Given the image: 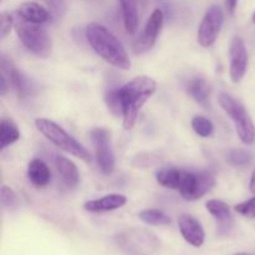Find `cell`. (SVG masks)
Instances as JSON below:
<instances>
[{"label": "cell", "instance_id": "2e32d148", "mask_svg": "<svg viewBox=\"0 0 255 255\" xmlns=\"http://www.w3.org/2000/svg\"><path fill=\"white\" fill-rule=\"evenodd\" d=\"M16 14L20 19L34 24H44L50 20V12L46 7L35 1H25L17 6Z\"/></svg>", "mask_w": 255, "mask_h": 255}, {"label": "cell", "instance_id": "e0dca14e", "mask_svg": "<svg viewBox=\"0 0 255 255\" xmlns=\"http://www.w3.org/2000/svg\"><path fill=\"white\" fill-rule=\"evenodd\" d=\"M54 163L60 177H61L62 182L69 188H75L80 181V174L79 171H77L76 164L72 161H70L69 158H66V157L60 156V154L55 156Z\"/></svg>", "mask_w": 255, "mask_h": 255}, {"label": "cell", "instance_id": "d6a6232c", "mask_svg": "<svg viewBox=\"0 0 255 255\" xmlns=\"http://www.w3.org/2000/svg\"><path fill=\"white\" fill-rule=\"evenodd\" d=\"M234 255H252V254H248V253H237V254H234Z\"/></svg>", "mask_w": 255, "mask_h": 255}, {"label": "cell", "instance_id": "cb8c5ba5", "mask_svg": "<svg viewBox=\"0 0 255 255\" xmlns=\"http://www.w3.org/2000/svg\"><path fill=\"white\" fill-rule=\"evenodd\" d=\"M192 128L199 137H211L214 132V125L204 116H194L192 119Z\"/></svg>", "mask_w": 255, "mask_h": 255}, {"label": "cell", "instance_id": "603a6c76", "mask_svg": "<svg viewBox=\"0 0 255 255\" xmlns=\"http://www.w3.org/2000/svg\"><path fill=\"white\" fill-rule=\"evenodd\" d=\"M138 218L141 219L143 223L154 227L169 226V224L172 223V219L168 214L164 213L161 209L156 208L143 209V211H141L138 213Z\"/></svg>", "mask_w": 255, "mask_h": 255}, {"label": "cell", "instance_id": "484cf974", "mask_svg": "<svg viewBox=\"0 0 255 255\" xmlns=\"http://www.w3.org/2000/svg\"><path fill=\"white\" fill-rule=\"evenodd\" d=\"M228 158L231 161V163L234 164V166H246V164H248L251 162L252 154L247 149L237 148L229 152Z\"/></svg>", "mask_w": 255, "mask_h": 255}, {"label": "cell", "instance_id": "5bb4252c", "mask_svg": "<svg viewBox=\"0 0 255 255\" xmlns=\"http://www.w3.org/2000/svg\"><path fill=\"white\" fill-rule=\"evenodd\" d=\"M126 196L120 193H111L107 194V196H104L102 198L87 201L84 204V209L90 212V213H107V212H112L122 208L124 206H126Z\"/></svg>", "mask_w": 255, "mask_h": 255}, {"label": "cell", "instance_id": "5b68a950", "mask_svg": "<svg viewBox=\"0 0 255 255\" xmlns=\"http://www.w3.org/2000/svg\"><path fill=\"white\" fill-rule=\"evenodd\" d=\"M219 105L229 119L234 122L237 134L244 144H252L255 141V125L247 112L246 107L239 104L229 94L219 95Z\"/></svg>", "mask_w": 255, "mask_h": 255}, {"label": "cell", "instance_id": "8992f818", "mask_svg": "<svg viewBox=\"0 0 255 255\" xmlns=\"http://www.w3.org/2000/svg\"><path fill=\"white\" fill-rule=\"evenodd\" d=\"M223 22L224 14L222 7L219 5H212L206 11L201 24H199L198 32H197L198 44L204 49L213 46L219 32H221Z\"/></svg>", "mask_w": 255, "mask_h": 255}, {"label": "cell", "instance_id": "d4e9b609", "mask_svg": "<svg viewBox=\"0 0 255 255\" xmlns=\"http://www.w3.org/2000/svg\"><path fill=\"white\" fill-rule=\"evenodd\" d=\"M105 102H106L107 107H109V110L112 114L116 115V116H120V115L122 116V102L121 97H120L119 87L109 90L105 94Z\"/></svg>", "mask_w": 255, "mask_h": 255}, {"label": "cell", "instance_id": "ac0fdd59", "mask_svg": "<svg viewBox=\"0 0 255 255\" xmlns=\"http://www.w3.org/2000/svg\"><path fill=\"white\" fill-rule=\"evenodd\" d=\"M27 177L35 187L44 188L51 181V172L42 159L34 158L27 164Z\"/></svg>", "mask_w": 255, "mask_h": 255}, {"label": "cell", "instance_id": "3957f363", "mask_svg": "<svg viewBox=\"0 0 255 255\" xmlns=\"http://www.w3.org/2000/svg\"><path fill=\"white\" fill-rule=\"evenodd\" d=\"M35 126L40 133L44 134L51 143L59 147L60 149L71 154V156L82 159L84 162H91L90 152L56 122L40 117V119L35 120Z\"/></svg>", "mask_w": 255, "mask_h": 255}, {"label": "cell", "instance_id": "7402d4cb", "mask_svg": "<svg viewBox=\"0 0 255 255\" xmlns=\"http://www.w3.org/2000/svg\"><path fill=\"white\" fill-rule=\"evenodd\" d=\"M187 90H188V94L191 95L194 101L203 105V106L208 105L209 96H211V87L203 79L197 77V79L191 80Z\"/></svg>", "mask_w": 255, "mask_h": 255}, {"label": "cell", "instance_id": "4fadbf2b", "mask_svg": "<svg viewBox=\"0 0 255 255\" xmlns=\"http://www.w3.org/2000/svg\"><path fill=\"white\" fill-rule=\"evenodd\" d=\"M207 211L217 222V232L219 236H227L231 233L234 226V219L228 204L219 199H209L206 203Z\"/></svg>", "mask_w": 255, "mask_h": 255}, {"label": "cell", "instance_id": "d6986e66", "mask_svg": "<svg viewBox=\"0 0 255 255\" xmlns=\"http://www.w3.org/2000/svg\"><path fill=\"white\" fill-rule=\"evenodd\" d=\"M187 171L176 168V167H166L159 169L156 173V179L162 187L179 191L186 178Z\"/></svg>", "mask_w": 255, "mask_h": 255}, {"label": "cell", "instance_id": "4dcf8cb0", "mask_svg": "<svg viewBox=\"0 0 255 255\" xmlns=\"http://www.w3.org/2000/svg\"><path fill=\"white\" fill-rule=\"evenodd\" d=\"M237 5H238V0H226V7L229 14H234Z\"/></svg>", "mask_w": 255, "mask_h": 255}, {"label": "cell", "instance_id": "44dd1931", "mask_svg": "<svg viewBox=\"0 0 255 255\" xmlns=\"http://www.w3.org/2000/svg\"><path fill=\"white\" fill-rule=\"evenodd\" d=\"M20 131L17 125L11 119H2L0 122V146L1 149L11 146L19 141Z\"/></svg>", "mask_w": 255, "mask_h": 255}, {"label": "cell", "instance_id": "6da1fadb", "mask_svg": "<svg viewBox=\"0 0 255 255\" xmlns=\"http://www.w3.org/2000/svg\"><path fill=\"white\" fill-rule=\"evenodd\" d=\"M87 42L107 64L121 70L131 69V60L122 42L100 22H89L85 29Z\"/></svg>", "mask_w": 255, "mask_h": 255}, {"label": "cell", "instance_id": "277c9868", "mask_svg": "<svg viewBox=\"0 0 255 255\" xmlns=\"http://www.w3.org/2000/svg\"><path fill=\"white\" fill-rule=\"evenodd\" d=\"M15 31L21 44L35 56L47 59L52 51V41L41 24L25 21L20 19L15 21Z\"/></svg>", "mask_w": 255, "mask_h": 255}, {"label": "cell", "instance_id": "836d02e7", "mask_svg": "<svg viewBox=\"0 0 255 255\" xmlns=\"http://www.w3.org/2000/svg\"><path fill=\"white\" fill-rule=\"evenodd\" d=\"M253 22H255V11H254V14H253Z\"/></svg>", "mask_w": 255, "mask_h": 255}, {"label": "cell", "instance_id": "7c38bea8", "mask_svg": "<svg viewBox=\"0 0 255 255\" xmlns=\"http://www.w3.org/2000/svg\"><path fill=\"white\" fill-rule=\"evenodd\" d=\"M178 227L182 237L194 248H201L206 241V232L199 221L191 214L183 213L178 217Z\"/></svg>", "mask_w": 255, "mask_h": 255}, {"label": "cell", "instance_id": "52a82bcc", "mask_svg": "<svg viewBox=\"0 0 255 255\" xmlns=\"http://www.w3.org/2000/svg\"><path fill=\"white\" fill-rule=\"evenodd\" d=\"M216 184V178L207 171L187 172L179 193L184 201H198L206 196Z\"/></svg>", "mask_w": 255, "mask_h": 255}, {"label": "cell", "instance_id": "7a4b0ae2", "mask_svg": "<svg viewBox=\"0 0 255 255\" xmlns=\"http://www.w3.org/2000/svg\"><path fill=\"white\" fill-rule=\"evenodd\" d=\"M156 90V81L148 76H137L119 87L125 129L133 128L142 106L153 96Z\"/></svg>", "mask_w": 255, "mask_h": 255}, {"label": "cell", "instance_id": "83f0119b", "mask_svg": "<svg viewBox=\"0 0 255 255\" xmlns=\"http://www.w3.org/2000/svg\"><path fill=\"white\" fill-rule=\"evenodd\" d=\"M234 211L241 216L247 217V218H255V197L237 204L234 207Z\"/></svg>", "mask_w": 255, "mask_h": 255}, {"label": "cell", "instance_id": "1f68e13d", "mask_svg": "<svg viewBox=\"0 0 255 255\" xmlns=\"http://www.w3.org/2000/svg\"><path fill=\"white\" fill-rule=\"evenodd\" d=\"M249 191L255 194V169L253 171V173H252L251 182H249Z\"/></svg>", "mask_w": 255, "mask_h": 255}, {"label": "cell", "instance_id": "f1b7e54d", "mask_svg": "<svg viewBox=\"0 0 255 255\" xmlns=\"http://www.w3.org/2000/svg\"><path fill=\"white\" fill-rule=\"evenodd\" d=\"M14 25L15 22L11 14L6 11L1 12V15H0V34H1V37L7 36V34H10Z\"/></svg>", "mask_w": 255, "mask_h": 255}, {"label": "cell", "instance_id": "ffe728a7", "mask_svg": "<svg viewBox=\"0 0 255 255\" xmlns=\"http://www.w3.org/2000/svg\"><path fill=\"white\" fill-rule=\"evenodd\" d=\"M127 34L133 35L138 29V4L137 0H119Z\"/></svg>", "mask_w": 255, "mask_h": 255}, {"label": "cell", "instance_id": "9a60e30c", "mask_svg": "<svg viewBox=\"0 0 255 255\" xmlns=\"http://www.w3.org/2000/svg\"><path fill=\"white\" fill-rule=\"evenodd\" d=\"M1 71L9 79V85L12 87L15 92H16L17 96L20 99H24L31 91V87H30L29 81L26 80V77L14 66L11 65V62L6 61L5 59L1 60Z\"/></svg>", "mask_w": 255, "mask_h": 255}, {"label": "cell", "instance_id": "f546056e", "mask_svg": "<svg viewBox=\"0 0 255 255\" xmlns=\"http://www.w3.org/2000/svg\"><path fill=\"white\" fill-rule=\"evenodd\" d=\"M10 87L9 82L6 81V75L4 74V72H1V76H0V95L1 96H4L5 94H6L7 89Z\"/></svg>", "mask_w": 255, "mask_h": 255}, {"label": "cell", "instance_id": "30bf717a", "mask_svg": "<svg viewBox=\"0 0 255 255\" xmlns=\"http://www.w3.org/2000/svg\"><path fill=\"white\" fill-rule=\"evenodd\" d=\"M163 11H162V9H159V7H156V9L151 12V15H149L143 32H142L139 39H137L136 44H134L133 50L136 54H142V52L148 51V50H151L152 47L154 46V44H156L157 41V37L161 34L162 27H163Z\"/></svg>", "mask_w": 255, "mask_h": 255}, {"label": "cell", "instance_id": "9c48e42d", "mask_svg": "<svg viewBox=\"0 0 255 255\" xmlns=\"http://www.w3.org/2000/svg\"><path fill=\"white\" fill-rule=\"evenodd\" d=\"M91 139L94 142L100 169L104 174H111L115 169V154L111 147V133L109 129L96 127L91 131Z\"/></svg>", "mask_w": 255, "mask_h": 255}, {"label": "cell", "instance_id": "4316f807", "mask_svg": "<svg viewBox=\"0 0 255 255\" xmlns=\"http://www.w3.org/2000/svg\"><path fill=\"white\" fill-rule=\"evenodd\" d=\"M0 199H1V204L4 208H12L17 204V196L10 187L2 186L1 191H0Z\"/></svg>", "mask_w": 255, "mask_h": 255}, {"label": "cell", "instance_id": "ba28073f", "mask_svg": "<svg viewBox=\"0 0 255 255\" xmlns=\"http://www.w3.org/2000/svg\"><path fill=\"white\" fill-rule=\"evenodd\" d=\"M116 243L126 255H149L147 252L151 253L158 247V241L146 231H137L136 234H119Z\"/></svg>", "mask_w": 255, "mask_h": 255}, {"label": "cell", "instance_id": "8fae6325", "mask_svg": "<svg viewBox=\"0 0 255 255\" xmlns=\"http://www.w3.org/2000/svg\"><path fill=\"white\" fill-rule=\"evenodd\" d=\"M248 69V50L239 36L233 37L229 47V76L234 84L242 81Z\"/></svg>", "mask_w": 255, "mask_h": 255}]
</instances>
